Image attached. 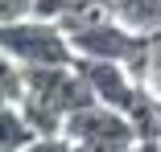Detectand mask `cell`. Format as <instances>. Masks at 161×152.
<instances>
[{
	"instance_id": "cell-1",
	"label": "cell",
	"mask_w": 161,
	"mask_h": 152,
	"mask_svg": "<svg viewBox=\"0 0 161 152\" xmlns=\"http://www.w3.org/2000/svg\"><path fill=\"white\" fill-rule=\"evenodd\" d=\"M0 49H4L13 62L25 66H70L75 62V41L70 33L50 17H17V21H0Z\"/></svg>"
},
{
	"instance_id": "cell-2",
	"label": "cell",
	"mask_w": 161,
	"mask_h": 152,
	"mask_svg": "<svg viewBox=\"0 0 161 152\" xmlns=\"http://www.w3.org/2000/svg\"><path fill=\"white\" fill-rule=\"evenodd\" d=\"M62 140H66V148H91V152L141 148L132 119L124 111H116V107H108V103H87V107L70 111L66 124H62Z\"/></svg>"
},
{
	"instance_id": "cell-3",
	"label": "cell",
	"mask_w": 161,
	"mask_h": 152,
	"mask_svg": "<svg viewBox=\"0 0 161 152\" xmlns=\"http://www.w3.org/2000/svg\"><path fill=\"white\" fill-rule=\"evenodd\" d=\"M75 66L87 78V86L95 90V99L116 107V111H124V115H128V107H132L141 99V90H145V82L124 62H116V58H75Z\"/></svg>"
},
{
	"instance_id": "cell-4",
	"label": "cell",
	"mask_w": 161,
	"mask_h": 152,
	"mask_svg": "<svg viewBox=\"0 0 161 152\" xmlns=\"http://www.w3.org/2000/svg\"><path fill=\"white\" fill-rule=\"evenodd\" d=\"M8 148H37V128L29 124L21 103L0 107V152H8Z\"/></svg>"
},
{
	"instance_id": "cell-5",
	"label": "cell",
	"mask_w": 161,
	"mask_h": 152,
	"mask_svg": "<svg viewBox=\"0 0 161 152\" xmlns=\"http://www.w3.org/2000/svg\"><path fill=\"white\" fill-rule=\"evenodd\" d=\"M108 4L136 33H161V0H108Z\"/></svg>"
},
{
	"instance_id": "cell-6",
	"label": "cell",
	"mask_w": 161,
	"mask_h": 152,
	"mask_svg": "<svg viewBox=\"0 0 161 152\" xmlns=\"http://www.w3.org/2000/svg\"><path fill=\"white\" fill-rule=\"evenodd\" d=\"M25 95V78H21V66L0 49V107L4 103H17Z\"/></svg>"
},
{
	"instance_id": "cell-7",
	"label": "cell",
	"mask_w": 161,
	"mask_h": 152,
	"mask_svg": "<svg viewBox=\"0 0 161 152\" xmlns=\"http://www.w3.org/2000/svg\"><path fill=\"white\" fill-rule=\"evenodd\" d=\"M145 90L161 99V33H149V58H145V74H141Z\"/></svg>"
},
{
	"instance_id": "cell-8",
	"label": "cell",
	"mask_w": 161,
	"mask_h": 152,
	"mask_svg": "<svg viewBox=\"0 0 161 152\" xmlns=\"http://www.w3.org/2000/svg\"><path fill=\"white\" fill-rule=\"evenodd\" d=\"M157 119H161V99H157Z\"/></svg>"
}]
</instances>
